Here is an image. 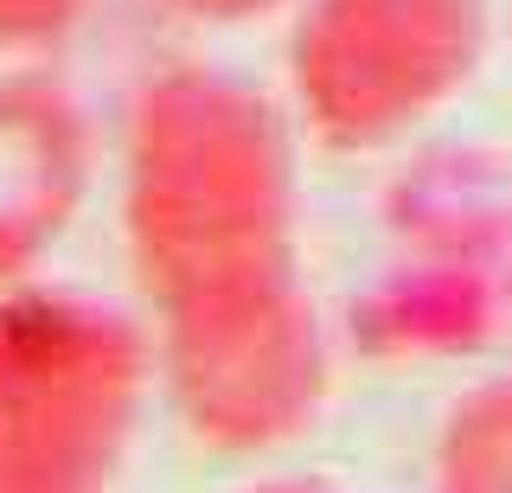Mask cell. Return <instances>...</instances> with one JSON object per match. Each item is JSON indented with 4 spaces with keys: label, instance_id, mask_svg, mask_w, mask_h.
<instances>
[{
    "label": "cell",
    "instance_id": "cell-1",
    "mask_svg": "<svg viewBox=\"0 0 512 493\" xmlns=\"http://www.w3.org/2000/svg\"><path fill=\"white\" fill-rule=\"evenodd\" d=\"M122 237L154 308L295 263V141L256 84L167 65L122 135Z\"/></svg>",
    "mask_w": 512,
    "mask_h": 493
},
{
    "label": "cell",
    "instance_id": "cell-2",
    "mask_svg": "<svg viewBox=\"0 0 512 493\" xmlns=\"http://www.w3.org/2000/svg\"><path fill=\"white\" fill-rule=\"evenodd\" d=\"M154 365L109 301L0 289V493H116Z\"/></svg>",
    "mask_w": 512,
    "mask_h": 493
},
{
    "label": "cell",
    "instance_id": "cell-3",
    "mask_svg": "<svg viewBox=\"0 0 512 493\" xmlns=\"http://www.w3.org/2000/svg\"><path fill=\"white\" fill-rule=\"evenodd\" d=\"M154 314L160 385L192 442L218 455H269L308 436L327 404V333L301 263L167 301Z\"/></svg>",
    "mask_w": 512,
    "mask_h": 493
},
{
    "label": "cell",
    "instance_id": "cell-4",
    "mask_svg": "<svg viewBox=\"0 0 512 493\" xmlns=\"http://www.w3.org/2000/svg\"><path fill=\"white\" fill-rule=\"evenodd\" d=\"M487 39L493 0H301L288 90L320 148L372 154L455 103Z\"/></svg>",
    "mask_w": 512,
    "mask_h": 493
},
{
    "label": "cell",
    "instance_id": "cell-5",
    "mask_svg": "<svg viewBox=\"0 0 512 493\" xmlns=\"http://www.w3.org/2000/svg\"><path fill=\"white\" fill-rule=\"evenodd\" d=\"M96 173V129L77 90L52 71L0 77V289L52 257L77 225Z\"/></svg>",
    "mask_w": 512,
    "mask_h": 493
},
{
    "label": "cell",
    "instance_id": "cell-6",
    "mask_svg": "<svg viewBox=\"0 0 512 493\" xmlns=\"http://www.w3.org/2000/svg\"><path fill=\"white\" fill-rule=\"evenodd\" d=\"M429 481L436 493H512V378H487L448 404Z\"/></svg>",
    "mask_w": 512,
    "mask_h": 493
},
{
    "label": "cell",
    "instance_id": "cell-7",
    "mask_svg": "<svg viewBox=\"0 0 512 493\" xmlns=\"http://www.w3.org/2000/svg\"><path fill=\"white\" fill-rule=\"evenodd\" d=\"M77 20H84V0H0V52L58 45Z\"/></svg>",
    "mask_w": 512,
    "mask_h": 493
},
{
    "label": "cell",
    "instance_id": "cell-8",
    "mask_svg": "<svg viewBox=\"0 0 512 493\" xmlns=\"http://www.w3.org/2000/svg\"><path fill=\"white\" fill-rule=\"evenodd\" d=\"M167 20H186V26H218V33H231V26H256L269 20V13H282L288 0H154Z\"/></svg>",
    "mask_w": 512,
    "mask_h": 493
},
{
    "label": "cell",
    "instance_id": "cell-9",
    "mask_svg": "<svg viewBox=\"0 0 512 493\" xmlns=\"http://www.w3.org/2000/svg\"><path fill=\"white\" fill-rule=\"evenodd\" d=\"M237 493H346V487L327 481V474H263V481H250Z\"/></svg>",
    "mask_w": 512,
    "mask_h": 493
}]
</instances>
